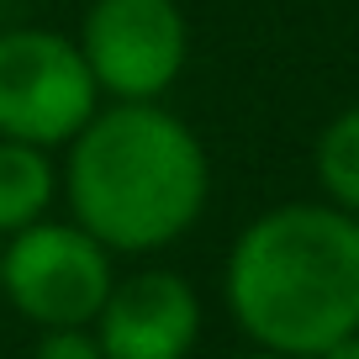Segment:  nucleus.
<instances>
[{"label": "nucleus", "mask_w": 359, "mask_h": 359, "mask_svg": "<svg viewBox=\"0 0 359 359\" xmlns=\"http://www.w3.org/2000/svg\"><path fill=\"white\" fill-rule=\"evenodd\" d=\"M317 359H359V333H354V338H344V344H333V348H323Z\"/></svg>", "instance_id": "obj_10"}, {"label": "nucleus", "mask_w": 359, "mask_h": 359, "mask_svg": "<svg viewBox=\"0 0 359 359\" xmlns=\"http://www.w3.org/2000/svg\"><path fill=\"white\" fill-rule=\"evenodd\" d=\"M48 201H53V164H48V148L0 137V238L43 222Z\"/></svg>", "instance_id": "obj_7"}, {"label": "nucleus", "mask_w": 359, "mask_h": 359, "mask_svg": "<svg viewBox=\"0 0 359 359\" xmlns=\"http://www.w3.org/2000/svg\"><path fill=\"white\" fill-rule=\"evenodd\" d=\"M95 74L79 43L58 32H0V137L16 143H74V133L95 116Z\"/></svg>", "instance_id": "obj_4"}, {"label": "nucleus", "mask_w": 359, "mask_h": 359, "mask_svg": "<svg viewBox=\"0 0 359 359\" xmlns=\"http://www.w3.org/2000/svg\"><path fill=\"white\" fill-rule=\"evenodd\" d=\"M32 359H106L90 327H43V344Z\"/></svg>", "instance_id": "obj_9"}, {"label": "nucleus", "mask_w": 359, "mask_h": 359, "mask_svg": "<svg viewBox=\"0 0 359 359\" xmlns=\"http://www.w3.org/2000/svg\"><path fill=\"white\" fill-rule=\"evenodd\" d=\"M79 53L106 95L158 101L185 69V16L175 0H95Z\"/></svg>", "instance_id": "obj_5"}, {"label": "nucleus", "mask_w": 359, "mask_h": 359, "mask_svg": "<svg viewBox=\"0 0 359 359\" xmlns=\"http://www.w3.org/2000/svg\"><path fill=\"white\" fill-rule=\"evenodd\" d=\"M227 306L259 348L317 359L359 333V217L344 206H275L227 259Z\"/></svg>", "instance_id": "obj_1"}, {"label": "nucleus", "mask_w": 359, "mask_h": 359, "mask_svg": "<svg viewBox=\"0 0 359 359\" xmlns=\"http://www.w3.org/2000/svg\"><path fill=\"white\" fill-rule=\"evenodd\" d=\"M206 148L154 101L90 116L69 148V206L95 243L154 254L191 233L206 206Z\"/></svg>", "instance_id": "obj_2"}, {"label": "nucleus", "mask_w": 359, "mask_h": 359, "mask_svg": "<svg viewBox=\"0 0 359 359\" xmlns=\"http://www.w3.org/2000/svg\"><path fill=\"white\" fill-rule=\"evenodd\" d=\"M243 359H291V354H275V348H259V354H243Z\"/></svg>", "instance_id": "obj_11"}, {"label": "nucleus", "mask_w": 359, "mask_h": 359, "mask_svg": "<svg viewBox=\"0 0 359 359\" xmlns=\"http://www.w3.org/2000/svg\"><path fill=\"white\" fill-rule=\"evenodd\" d=\"M317 180L333 196V206L359 212V106L327 122L323 143H317Z\"/></svg>", "instance_id": "obj_8"}, {"label": "nucleus", "mask_w": 359, "mask_h": 359, "mask_svg": "<svg viewBox=\"0 0 359 359\" xmlns=\"http://www.w3.org/2000/svg\"><path fill=\"white\" fill-rule=\"evenodd\" d=\"M106 254L79 222H32L0 248V291L37 327H90L116 285Z\"/></svg>", "instance_id": "obj_3"}, {"label": "nucleus", "mask_w": 359, "mask_h": 359, "mask_svg": "<svg viewBox=\"0 0 359 359\" xmlns=\"http://www.w3.org/2000/svg\"><path fill=\"white\" fill-rule=\"evenodd\" d=\"M201 333V302L180 275L143 269L111 285L95 312V344L106 359H185Z\"/></svg>", "instance_id": "obj_6"}]
</instances>
